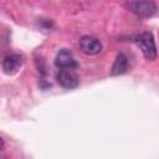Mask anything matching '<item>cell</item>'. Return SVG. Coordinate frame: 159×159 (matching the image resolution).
I'll use <instances>...</instances> for the list:
<instances>
[{
    "instance_id": "4",
    "label": "cell",
    "mask_w": 159,
    "mask_h": 159,
    "mask_svg": "<svg viewBox=\"0 0 159 159\" xmlns=\"http://www.w3.org/2000/svg\"><path fill=\"white\" fill-rule=\"evenodd\" d=\"M80 48L86 55H97L102 51V43L97 37L82 36L80 39Z\"/></svg>"
},
{
    "instance_id": "6",
    "label": "cell",
    "mask_w": 159,
    "mask_h": 159,
    "mask_svg": "<svg viewBox=\"0 0 159 159\" xmlns=\"http://www.w3.org/2000/svg\"><path fill=\"white\" fill-rule=\"evenodd\" d=\"M22 56L17 55V53H12V55H9L4 58L2 61V68L5 71V73L7 75H14L19 71V68L22 66Z\"/></svg>"
},
{
    "instance_id": "2",
    "label": "cell",
    "mask_w": 159,
    "mask_h": 159,
    "mask_svg": "<svg viewBox=\"0 0 159 159\" xmlns=\"http://www.w3.org/2000/svg\"><path fill=\"white\" fill-rule=\"evenodd\" d=\"M125 7L142 19H148L155 15L157 5L152 0H133L125 4Z\"/></svg>"
},
{
    "instance_id": "5",
    "label": "cell",
    "mask_w": 159,
    "mask_h": 159,
    "mask_svg": "<svg viewBox=\"0 0 159 159\" xmlns=\"http://www.w3.org/2000/svg\"><path fill=\"white\" fill-rule=\"evenodd\" d=\"M55 65L57 68H76V67H78V63L75 60L72 52L67 48H62L57 52L56 58H55Z\"/></svg>"
},
{
    "instance_id": "3",
    "label": "cell",
    "mask_w": 159,
    "mask_h": 159,
    "mask_svg": "<svg viewBox=\"0 0 159 159\" xmlns=\"http://www.w3.org/2000/svg\"><path fill=\"white\" fill-rule=\"evenodd\" d=\"M56 80L58 84L66 89H73L80 84V77L73 68H60Z\"/></svg>"
},
{
    "instance_id": "1",
    "label": "cell",
    "mask_w": 159,
    "mask_h": 159,
    "mask_svg": "<svg viewBox=\"0 0 159 159\" xmlns=\"http://www.w3.org/2000/svg\"><path fill=\"white\" fill-rule=\"evenodd\" d=\"M133 41L135 42V45L139 47V50L142 51L143 56L149 60L153 61L157 58V46H155V41H154V36L152 32H142L137 36L133 37Z\"/></svg>"
},
{
    "instance_id": "7",
    "label": "cell",
    "mask_w": 159,
    "mask_h": 159,
    "mask_svg": "<svg viewBox=\"0 0 159 159\" xmlns=\"http://www.w3.org/2000/svg\"><path fill=\"white\" fill-rule=\"evenodd\" d=\"M128 67H129V63H128V58L127 56L123 53V52H119L113 62V66H112V70H111V75L112 76H119V75H123L128 71Z\"/></svg>"
},
{
    "instance_id": "8",
    "label": "cell",
    "mask_w": 159,
    "mask_h": 159,
    "mask_svg": "<svg viewBox=\"0 0 159 159\" xmlns=\"http://www.w3.org/2000/svg\"><path fill=\"white\" fill-rule=\"evenodd\" d=\"M2 149H4V140L0 138V152H1Z\"/></svg>"
}]
</instances>
